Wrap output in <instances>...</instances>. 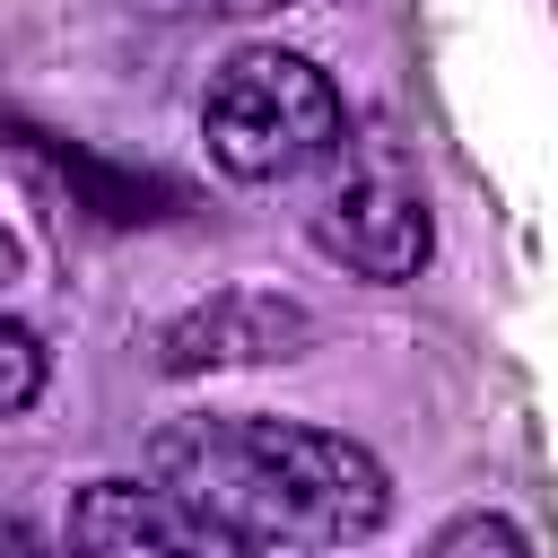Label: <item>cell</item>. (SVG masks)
<instances>
[{
	"label": "cell",
	"instance_id": "cell-7",
	"mask_svg": "<svg viewBox=\"0 0 558 558\" xmlns=\"http://www.w3.org/2000/svg\"><path fill=\"white\" fill-rule=\"evenodd\" d=\"M44 392V340L26 323H0V418H17Z\"/></svg>",
	"mask_w": 558,
	"mask_h": 558
},
{
	"label": "cell",
	"instance_id": "cell-9",
	"mask_svg": "<svg viewBox=\"0 0 558 558\" xmlns=\"http://www.w3.org/2000/svg\"><path fill=\"white\" fill-rule=\"evenodd\" d=\"M0 558H70V549H44V541H35L17 514H0Z\"/></svg>",
	"mask_w": 558,
	"mask_h": 558
},
{
	"label": "cell",
	"instance_id": "cell-3",
	"mask_svg": "<svg viewBox=\"0 0 558 558\" xmlns=\"http://www.w3.org/2000/svg\"><path fill=\"white\" fill-rule=\"evenodd\" d=\"M314 174H323L314 183V209H305L314 244L340 270H357V279H384V288L392 279H418L436 227H427V192H418L410 157L392 140H375V131H349Z\"/></svg>",
	"mask_w": 558,
	"mask_h": 558
},
{
	"label": "cell",
	"instance_id": "cell-5",
	"mask_svg": "<svg viewBox=\"0 0 558 558\" xmlns=\"http://www.w3.org/2000/svg\"><path fill=\"white\" fill-rule=\"evenodd\" d=\"M305 340V314L279 305V296H218L209 314H192L174 340H166V366H227V357H296Z\"/></svg>",
	"mask_w": 558,
	"mask_h": 558
},
{
	"label": "cell",
	"instance_id": "cell-2",
	"mask_svg": "<svg viewBox=\"0 0 558 558\" xmlns=\"http://www.w3.org/2000/svg\"><path fill=\"white\" fill-rule=\"evenodd\" d=\"M201 140H209L218 174H235V183H296L349 140V105L323 61L244 44L235 61H218V78L201 96Z\"/></svg>",
	"mask_w": 558,
	"mask_h": 558
},
{
	"label": "cell",
	"instance_id": "cell-6",
	"mask_svg": "<svg viewBox=\"0 0 558 558\" xmlns=\"http://www.w3.org/2000/svg\"><path fill=\"white\" fill-rule=\"evenodd\" d=\"M418 558H532V541H523L506 514L471 506V514H445V523H436V541H427Z\"/></svg>",
	"mask_w": 558,
	"mask_h": 558
},
{
	"label": "cell",
	"instance_id": "cell-1",
	"mask_svg": "<svg viewBox=\"0 0 558 558\" xmlns=\"http://www.w3.org/2000/svg\"><path fill=\"white\" fill-rule=\"evenodd\" d=\"M148 480L183 488L253 549H357L392 514V480L357 436L262 410L166 418L148 445Z\"/></svg>",
	"mask_w": 558,
	"mask_h": 558
},
{
	"label": "cell",
	"instance_id": "cell-8",
	"mask_svg": "<svg viewBox=\"0 0 558 558\" xmlns=\"http://www.w3.org/2000/svg\"><path fill=\"white\" fill-rule=\"evenodd\" d=\"M140 9H157V17H262L279 0H140Z\"/></svg>",
	"mask_w": 558,
	"mask_h": 558
},
{
	"label": "cell",
	"instance_id": "cell-10",
	"mask_svg": "<svg viewBox=\"0 0 558 558\" xmlns=\"http://www.w3.org/2000/svg\"><path fill=\"white\" fill-rule=\"evenodd\" d=\"M17 270H26V253H17V235H9V227H0V288H9V279H17Z\"/></svg>",
	"mask_w": 558,
	"mask_h": 558
},
{
	"label": "cell",
	"instance_id": "cell-4",
	"mask_svg": "<svg viewBox=\"0 0 558 558\" xmlns=\"http://www.w3.org/2000/svg\"><path fill=\"white\" fill-rule=\"evenodd\" d=\"M61 549L70 558H262L253 541H235L209 506H192L166 480H87L70 497Z\"/></svg>",
	"mask_w": 558,
	"mask_h": 558
}]
</instances>
